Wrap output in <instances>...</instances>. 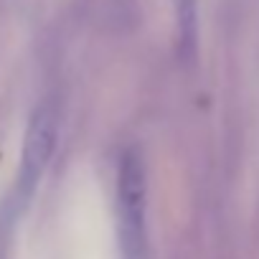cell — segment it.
<instances>
[{
	"label": "cell",
	"instance_id": "cell-2",
	"mask_svg": "<svg viewBox=\"0 0 259 259\" xmlns=\"http://www.w3.org/2000/svg\"><path fill=\"white\" fill-rule=\"evenodd\" d=\"M56 145V112L49 104H41L26 127V138H23V150H21V165H18V176H16V188H13V198H11V208L13 213H18L33 196L49 158L54 153Z\"/></svg>",
	"mask_w": 259,
	"mask_h": 259
},
{
	"label": "cell",
	"instance_id": "cell-1",
	"mask_svg": "<svg viewBox=\"0 0 259 259\" xmlns=\"http://www.w3.org/2000/svg\"><path fill=\"white\" fill-rule=\"evenodd\" d=\"M148 181L138 150H127L117 168V236L122 259H145L148 251Z\"/></svg>",
	"mask_w": 259,
	"mask_h": 259
},
{
	"label": "cell",
	"instance_id": "cell-3",
	"mask_svg": "<svg viewBox=\"0 0 259 259\" xmlns=\"http://www.w3.org/2000/svg\"><path fill=\"white\" fill-rule=\"evenodd\" d=\"M173 16H176L178 54L191 59L196 54V36H198V0H173Z\"/></svg>",
	"mask_w": 259,
	"mask_h": 259
}]
</instances>
